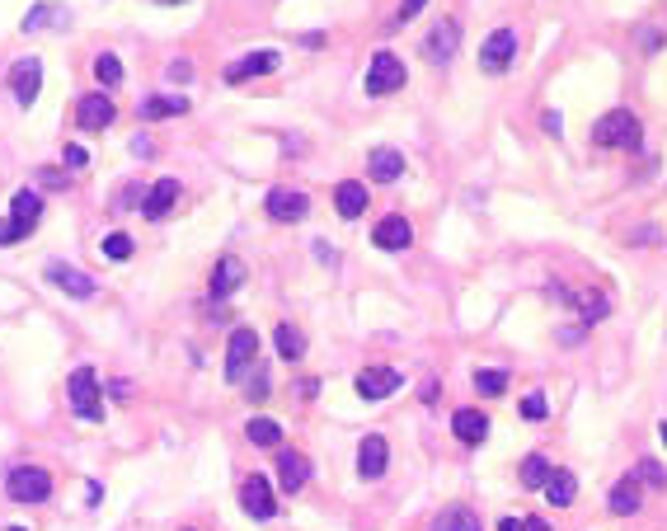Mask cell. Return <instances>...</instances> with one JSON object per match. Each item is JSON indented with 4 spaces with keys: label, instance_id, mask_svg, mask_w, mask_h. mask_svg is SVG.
<instances>
[{
    "label": "cell",
    "instance_id": "cell-1",
    "mask_svg": "<svg viewBox=\"0 0 667 531\" xmlns=\"http://www.w3.org/2000/svg\"><path fill=\"white\" fill-rule=\"evenodd\" d=\"M644 132H639V118L630 109H611L606 118L592 123V146H621V151H635Z\"/></svg>",
    "mask_w": 667,
    "mask_h": 531
},
{
    "label": "cell",
    "instance_id": "cell-2",
    "mask_svg": "<svg viewBox=\"0 0 667 531\" xmlns=\"http://www.w3.org/2000/svg\"><path fill=\"white\" fill-rule=\"evenodd\" d=\"M66 395H71L76 419H85V423L104 419V386H99L94 367H76V372H71V381H66Z\"/></svg>",
    "mask_w": 667,
    "mask_h": 531
},
{
    "label": "cell",
    "instance_id": "cell-3",
    "mask_svg": "<svg viewBox=\"0 0 667 531\" xmlns=\"http://www.w3.org/2000/svg\"><path fill=\"white\" fill-rule=\"evenodd\" d=\"M43 217V198L33 188H19L15 203H10V221H0V245H15L33 231V221Z\"/></svg>",
    "mask_w": 667,
    "mask_h": 531
},
{
    "label": "cell",
    "instance_id": "cell-4",
    "mask_svg": "<svg viewBox=\"0 0 667 531\" xmlns=\"http://www.w3.org/2000/svg\"><path fill=\"white\" fill-rule=\"evenodd\" d=\"M5 494L15 503H47L52 499V475L43 466H15L5 475Z\"/></svg>",
    "mask_w": 667,
    "mask_h": 531
},
{
    "label": "cell",
    "instance_id": "cell-5",
    "mask_svg": "<svg viewBox=\"0 0 667 531\" xmlns=\"http://www.w3.org/2000/svg\"><path fill=\"white\" fill-rule=\"evenodd\" d=\"M254 362H259V334L254 329H235L231 344H226V381H245L254 372Z\"/></svg>",
    "mask_w": 667,
    "mask_h": 531
},
{
    "label": "cell",
    "instance_id": "cell-6",
    "mask_svg": "<svg viewBox=\"0 0 667 531\" xmlns=\"http://www.w3.org/2000/svg\"><path fill=\"white\" fill-rule=\"evenodd\" d=\"M512 62H517V33H512V29H494L480 43V71H484V76H503Z\"/></svg>",
    "mask_w": 667,
    "mask_h": 531
},
{
    "label": "cell",
    "instance_id": "cell-7",
    "mask_svg": "<svg viewBox=\"0 0 667 531\" xmlns=\"http://www.w3.org/2000/svg\"><path fill=\"white\" fill-rule=\"evenodd\" d=\"M10 90H15L19 109H33V104H38V90H43V62H38V57H19V62L10 66Z\"/></svg>",
    "mask_w": 667,
    "mask_h": 531
},
{
    "label": "cell",
    "instance_id": "cell-8",
    "mask_svg": "<svg viewBox=\"0 0 667 531\" xmlns=\"http://www.w3.org/2000/svg\"><path fill=\"white\" fill-rule=\"evenodd\" d=\"M404 85V62L395 52H376L367 66V94H395Z\"/></svg>",
    "mask_w": 667,
    "mask_h": 531
},
{
    "label": "cell",
    "instance_id": "cell-9",
    "mask_svg": "<svg viewBox=\"0 0 667 531\" xmlns=\"http://www.w3.org/2000/svg\"><path fill=\"white\" fill-rule=\"evenodd\" d=\"M113 118H118V109H113V99L104 90L80 94V99H76V123L85 127V132H104Z\"/></svg>",
    "mask_w": 667,
    "mask_h": 531
},
{
    "label": "cell",
    "instance_id": "cell-10",
    "mask_svg": "<svg viewBox=\"0 0 667 531\" xmlns=\"http://www.w3.org/2000/svg\"><path fill=\"white\" fill-rule=\"evenodd\" d=\"M306 212H311V198H306L301 188H287V184H282V188H273V193H268V217L282 221V226L301 221Z\"/></svg>",
    "mask_w": 667,
    "mask_h": 531
},
{
    "label": "cell",
    "instance_id": "cell-11",
    "mask_svg": "<svg viewBox=\"0 0 667 531\" xmlns=\"http://www.w3.org/2000/svg\"><path fill=\"white\" fill-rule=\"evenodd\" d=\"M386 466H390V442L381 438V433H367L362 447H357V475H362V480H381Z\"/></svg>",
    "mask_w": 667,
    "mask_h": 531
},
{
    "label": "cell",
    "instance_id": "cell-12",
    "mask_svg": "<svg viewBox=\"0 0 667 531\" xmlns=\"http://www.w3.org/2000/svg\"><path fill=\"white\" fill-rule=\"evenodd\" d=\"M404 386V376L395 367H367V372H357V395L362 400H386Z\"/></svg>",
    "mask_w": 667,
    "mask_h": 531
},
{
    "label": "cell",
    "instance_id": "cell-13",
    "mask_svg": "<svg viewBox=\"0 0 667 531\" xmlns=\"http://www.w3.org/2000/svg\"><path fill=\"white\" fill-rule=\"evenodd\" d=\"M240 508H245L249 517H259V522H268V517L278 513V503H273V489H268L264 475H249L245 485H240Z\"/></svg>",
    "mask_w": 667,
    "mask_h": 531
},
{
    "label": "cell",
    "instance_id": "cell-14",
    "mask_svg": "<svg viewBox=\"0 0 667 531\" xmlns=\"http://www.w3.org/2000/svg\"><path fill=\"white\" fill-rule=\"evenodd\" d=\"M47 282H52V287H62L66 297H76V301H90L94 292H99V282L85 278V273L71 268V264H47Z\"/></svg>",
    "mask_w": 667,
    "mask_h": 531
},
{
    "label": "cell",
    "instance_id": "cell-15",
    "mask_svg": "<svg viewBox=\"0 0 667 531\" xmlns=\"http://www.w3.org/2000/svg\"><path fill=\"white\" fill-rule=\"evenodd\" d=\"M278 71V52H245L240 62L226 66V85H245L254 76H273Z\"/></svg>",
    "mask_w": 667,
    "mask_h": 531
},
{
    "label": "cell",
    "instance_id": "cell-16",
    "mask_svg": "<svg viewBox=\"0 0 667 531\" xmlns=\"http://www.w3.org/2000/svg\"><path fill=\"white\" fill-rule=\"evenodd\" d=\"M456 38H461V29H456V19H442V24H433V33H428V43H423V52H428V62L447 66L451 57H456Z\"/></svg>",
    "mask_w": 667,
    "mask_h": 531
},
{
    "label": "cell",
    "instance_id": "cell-17",
    "mask_svg": "<svg viewBox=\"0 0 667 531\" xmlns=\"http://www.w3.org/2000/svg\"><path fill=\"white\" fill-rule=\"evenodd\" d=\"M451 433L466 442V447H480L489 438V414H480V409H456L451 414Z\"/></svg>",
    "mask_w": 667,
    "mask_h": 531
},
{
    "label": "cell",
    "instance_id": "cell-18",
    "mask_svg": "<svg viewBox=\"0 0 667 531\" xmlns=\"http://www.w3.org/2000/svg\"><path fill=\"white\" fill-rule=\"evenodd\" d=\"M278 480L287 494H301L306 489V480H311V461L301 452H278Z\"/></svg>",
    "mask_w": 667,
    "mask_h": 531
},
{
    "label": "cell",
    "instance_id": "cell-19",
    "mask_svg": "<svg viewBox=\"0 0 667 531\" xmlns=\"http://www.w3.org/2000/svg\"><path fill=\"white\" fill-rule=\"evenodd\" d=\"M372 240L381 245V250H409V240H414V226L404 217H381L376 221V231Z\"/></svg>",
    "mask_w": 667,
    "mask_h": 531
},
{
    "label": "cell",
    "instance_id": "cell-20",
    "mask_svg": "<svg viewBox=\"0 0 667 531\" xmlns=\"http://www.w3.org/2000/svg\"><path fill=\"white\" fill-rule=\"evenodd\" d=\"M367 198H372V193L357 184V179H343V184L334 188V207H339V217H343V221L362 217V212H367Z\"/></svg>",
    "mask_w": 667,
    "mask_h": 531
},
{
    "label": "cell",
    "instance_id": "cell-21",
    "mask_svg": "<svg viewBox=\"0 0 667 531\" xmlns=\"http://www.w3.org/2000/svg\"><path fill=\"white\" fill-rule=\"evenodd\" d=\"M179 193H184V188H179V179H160V184L151 188V193H146V203H141V212H146L151 221H160V217H165V212H170L174 203H179Z\"/></svg>",
    "mask_w": 667,
    "mask_h": 531
},
{
    "label": "cell",
    "instance_id": "cell-22",
    "mask_svg": "<svg viewBox=\"0 0 667 531\" xmlns=\"http://www.w3.org/2000/svg\"><path fill=\"white\" fill-rule=\"evenodd\" d=\"M188 113V99L184 94H151L146 104H141V118H151V123H165V118H184Z\"/></svg>",
    "mask_w": 667,
    "mask_h": 531
},
{
    "label": "cell",
    "instance_id": "cell-23",
    "mask_svg": "<svg viewBox=\"0 0 667 531\" xmlns=\"http://www.w3.org/2000/svg\"><path fill=\"white\" fill-rule=\"evenodd\" d=\"M606 508H611L616 517H630V513H639V508H644V494H639V480H635V475H625L621 485L611 489Z\"/></svg>",
    "mask_w": 667,
    "mask_h": 531
},
{
    "label": "cell",
    "instance_id": "cell-24",
    "mask_svg": "<svg viewBox=\"0 0 667 531\" xmlns=\"http://www.w3.org/2000/svg\"><path fill=\"white\" fill-rule=\"evenodd\" d=\"M433 527L437 531H484L480 527V513H475V508H466V503H451V508H442Z\"/></svg>",
    "mask_w": 667,
    "mask_h": 531
},
{
    "label": "cell",
    "instance_id": "cell-25",
    "mask_svg": "<svg viewBox=\"0 0 667 531\" xmlns=\"http://www.w3.org/2000/svg\"><path fill=\"white\" fill-rule=\"evenodd\" d=\"M367 170H372L376 184H395V179L404 174V156H400V151H390V146H381V151H372Z\"/></svg>",
    "mask_w": 667,
    "mask_h": 531
},
{
    "label": "cell",
    "instance_id": "cell-26",
    "mask_svg": "<svg viewBox=\"0 0 667 531\" xmlns=\"http://www.w3.org/2000/svg\"><path fill=\"white\" fill-rule=\"evenodd\" d=\"M578 494V480L574 470H550V480H545V499L555 503V508H569Z\"/></svg>",
    "mask_w": 667,
    "mask_h": 531
},
{
    "label": "cell",
    "instance_id": "cell-27",
    "mask_svg": "<svg viewBox=\"0 0 667 531\" xmlns=\"http://www.w3.org/2000/svg\"><path fill=\"white\" fill-rule=\"evenodd\" d=\"M240 282H245V264H240V259H221L217 273H212V297H217V301L231 297Z\"/></svg>",
    "mask_w": 667,
    "mask_h": 531
},
{
    "label": "cell",
    "instance_id": "cell-28",
    "mask_svg": "<svg viewBox=\"0 0 667 531\" xmlns=\"http://www.w3.org/2000/svg\"><path fill=\"white\" fill-rule=\"evenodd\" d=\"M47 24H71V15H66L62 5L43 0V5H38L33 15H24V24H19V29H24V33H38V29H47Z\"/></svg>",
    "mask_w": 667,
    "mask_h": 531
},
{
    "label": "cell",
    "instance_id": "cell-29",
    "mask_svg": "<svg viewBox=\"0 0 667 531\" xmlns=\"http://www.w3.org/2000/svg\"><path fill=\"white\" fill-rule=\"evenodd\" d=\"M94 80H99L104 90H113V85H123V62H118L113 52H99V57H94Z\"/></svg>",
    "mask_w": 667,
    "mask_h": 531
},
{
    "label": "cell",
    "instance_id": "cell-30",
    "mask_svg": "<svg viewBox=\"0 0 667 531\" xmlns=\"http://www.w3.org/2000/svg\"><path fill=\"white\" fill-rule=\"evenodd\" d=\"M249 442H254V447H282V428L273 419H249Z\"/></svg>",
    "mask_w": 667,
    "mask_h": 531
},
{
    "label": "cell",
    "instance_id": "cell-31",
    "mask_svg": "<svg viewBox=\"0 0 667 531\" xmlns=\"http://www.w3.org/2000/svg\"><path fill=\"white\" fill-rule=\"evenodd\" d=\"M273 339H278V353L287 362H301V353H306V339H301V329H292V325H278V334H273Z\"/></svg>",
    "mask_w": 667,
    "mask_h": 531
},
{
    "label": "cell",
    "instance_id": "cell-32",
    "mask_svg": "<svg viewBox=\"0 0 667 531\" xmlns=\"http://www.w3.org/2000/svg\"><path fill=\"white\" fill-rule=\"evenodd\" d=\"M550 461H545V456H527V461H522V485L527 489H545V480H550Z\"/></svg>",
    "mask_w": 667,
    "mask_h": 531
},
{
    "label": "cell",
    "instance_id": "cell-33",
    "mask_svg": "<svg viewBox=\"0 0 667 531\" xmlns=\"http://www.w3.org/2000/svg\"><path fill=\"white\" fill-rule=\"evenodd\" d=\"M475 391H480V395H503V391H508V372H498V367L475 372Z\"/></svg>",
    "mask_w": 667,
    "mask_h": 531
},
{
    "label": "cell",
    "instance_id": "cell-34",
    "mask_svg": "<svg viewBox=\"0 0 667 531\" xmlns=\"http://www.w3.org/2000/svg\"><path fill=\"white\" fill-rule=\"evenodd\" d=\"M635 480H639V485H653V489H667V470L658 466V461H639Z\"/></svg>",
    "mask_w": 667,
    "mask_h": 531
},
{
    "label": "cell",
    "instance_id": "cell-35",
    "mask_svg": "<svg viewBox=\"0 0 667 531\" xmlns=\"http://www.w3.org/2000/svg\"><path fill=\"white\" fill-rule=\"evenodd\" d=\"M104 259H113V264L132 259V240L127 235H104Z\"/></svg>",
    "mask_w": 667,
    "mask_h": 531
},
{
    "label": "cell",
    "instance_id": "cell-36",
    "mask_svg": "<svg viewBox=\"0 0 667 531\" xmlns=\"http://www.w3.org/2000/svg\"><path fill=\"white\" fill-rule=\"evenodd\" d=\"M522 419H527V423H541L545 419V395L541 391H531L527 400H522Z\"/></svg>",
    "mask_w": 667,
    "mask_h": 531
},
{
    "label": "cell",
    "instance_id": "cell-37",
    "mask_svg": "<svg viewBox=\"0 0 667 531\" xmlns=\"http://www.w3.org/2000/svg\"><path fill=\"white\" fill-rule=\"evenodd\" d=\"M583 320H606V301L602 297H583Z\"/></svg>",
    "mask_w": 667,
    "mask_h": 531
},
{
    "label": "cell",
    "instance_id": "cell-38",
    "mask_svg": "<svg viewBox=\"0 0 667 531\" xmlns=\"http://www.w3.org/2000/svg\"><path fill=\"white\" fill-rule=\"evenodd\" d=\"M66 165H71V170H85V165H90V151H85V146H66Z\"/></svg>",
    "mask_w": 667,
    "mask_h": 531
},
{
    "label": "cell",
    "instance_id": "cell-39",
    "mask_svg": "<svg viewBox=\"0 0 667 531\" xmlns=\"http://www.w3.org/2000/svg\"><path fill=\"white\" fill-rule=\"evenodd\" d=\"M423 5H428V0H400V15H395V19H400V24H409V19L423 15Z\"/></svg>",
    "mask_w": 667,
    "mask_h": 531
},
{
    "label": "cell",
    "instance_id": "cell-40",
    "mask_svg": "<svg viewBox=\"0 0 667 531\" xmlns=\"http://www.w3.org/2000/svg\"><path fill=\"white\" fill-rule=\"evenodd\" d=\"M559 344H564V348H578V344H583V329H559Z\"/></svg>",
    "mask_w": 667,
    "mask_h": 531
},
{
    "label": "cell",
    "instance_id": "cell-41",
    "mask_svg": "<svg viewBox=\"0 0 667 531\" xmlns=\"http://www.w3.org/2000/svg\"><path fill=\"white\" fill-rule=\"evenodd\" d=\"M541 123H545V132H555V137H559V132H564V118H559V113H555V109L545 113Z\"/></svg>",
    "mask_w": 667,
    "mask_h": 531
},
{
    "label": "cell",
    "instance_id": "cell-42",
    "mask_svg": "<svg viewBox=\"0 0 667 531\" xmlns=\"http://www.w3.org/2000/svg\"><path fill=\"white\" fill-rule=\"evenodd\" d=\"M522 531H550V522L545 517H522Z\"/></svg>",
    "mask_w": 667,
    "mask_h": 531
},
{
    "label": "cell",
    "instance_id": "cell-43",
    "mask_svg": "<svg viewBox=\"0 0 667 531\" xmlns=\"http://www.w3.org/2000/svg\"><path fill=\"white\" fill-rule=\"evenodd\" d=\"M498 531H522V522H512V517H503V522H498Z\"/></svg>",
    "mask_w": 667,
    "mask_h": 531
},
{
    "label": "cell",
    "instance_id": "cell-44",
    "mask_svg": "<svg viewBox=\"0 0 667 531\" xmlns=\"http://www.w3.org/2000/svg\"><path fill=\"white\" fill-rule=\"evenodd\" d=\"M658 438H663V447H667V423H663V428H658Z\"/></svg>",
    "mask_w": 667,
    "mask_h": 531
},
{
    "label": "cell",
    "instance_id": "cell-45",
    "mask_svg": "<svg viewBox=\"0 0 667 531\" xmlns=\"http://www.w3.org/2000/svg\"><path fill=\"white\" fill-rule=\"evenodd\" d=\"M156 5H184V0H156Z\"/></svg>",
    "mask_w": 667,
    "mask_h": 531
},
{
    "label": "cell",
    "instance_id": "cell-46",
    "mask_svg": "<svg viewBox=\"0 0 667 531\" xmlns=\"http://www.w3.org/2000/svg\"><path fill=\"white\" fill-rule=\"evenodd\" d=\"M10 531H29V527H10Z\"/></svg>",
    "mask_w": 667,
    "mask_h": 531
},
{
    "label": "cell",
    "instance_id": "cell-47",
    "mask_svg": "<svg viewBox=\"0 0 667 531\" xmlns=\"http://www.w3.org/2000/svg\"><path fill=\"white\" fill-rule=\"evenodd\" d=\"M184 531H188V527H184Z\"/></svg>",
    "mask_w": 667,
    "mask_h": 531
}]
</instances>
